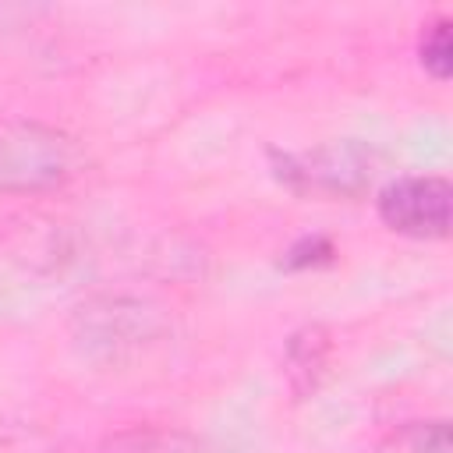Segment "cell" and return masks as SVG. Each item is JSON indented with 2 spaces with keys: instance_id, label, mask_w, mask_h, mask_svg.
<instances>
[{
  "instance_id": "cell-7",
  "label": "cell",
  "mask_w": 453,
  "mask_h": 453,
  "mask_svg": "<svg viewBox=\"0 0 453 453\" xmlns=\"http://www.w3.org/2000/svg\"><path fill=\"white\" fill-rule=\"evenodd\" d=\"M375 453H453V435L449 421L432 418V421H407L393 428Z\"/></svg>"
},
{
  "instance_id": "cell-1",
  "label": "cell",
  "mask_w": 453,
  "mask_h": 453,
  "mask_svg": "<svg viewBox=\"0 0 453 453\" xmlns=\"http://www.w3.org/2000/svg\"><path fill=\"white\" fill-rule=\"evenodd\" d=\"M81 170V145L42 120L0 117V191L35 195L67 184Z\"/></svg>"
},
{
  "instance_id": "cell-4",
  "label": "cell",
  "mask_w": 453,
  "mask_h": 453,
  "mask_svg": "<svg viewBox=\"0 0 453 453\" xmlns=\"http://www.w3.org/2000/svg\"><path fill=\"white\" fill-rule=\"evenodd\" d=\"M78 322H81L85 350L103 354V357H117L124 350H138L142 343H149L156 336L152 311H145L142 304L120 301V297H110V301L81 308Z\"/></svg>"
},
{
  "instance_id": "cell-3",
  "label": "cell",
  "mask_w": 453,
  "mask_h": 453,
  "mask_svg": "<svg viewBox=\"0 0 453 453\" xmlns=\"http://www.w3.org/2000/svg\"><path fill=\"white\" fill-rule=\"evenodd\" d=\"M449 205L453 188L446 177L435 173H403L389 180L375 198V212L386 230L414 241L449 237Z\"/></svg>"
},
{
  "instance_id": "cell-2",
  "label": "cell",
  "mask_w": 453,
  "mask_h": 453,
  "mask_svg": "<svg viewBox=\"0 0 453 453\" xmlns=\"http://www.w3.org/2000/svg\"><path fill=\"white\" fill-rule=\"evenodd\" d=\"M273 173L301 195L347 198L368 188L375 173V152L350 138L304 152H273Z\"/></svg>"
},
{
  "instance_id": "cell-5",
  "label": "cell",
  "mask_w": 453,
  "mask_h": 453,
  "mask_svg": "<svg viewBox=\"0 0 453 453\" xmlns=\"http://www.w3.org/2000/svg\"><path fill=\"white\" fill-rule=\"evenodd\" d=\"M329 354H333V343H329V333L322 326H301L297 333H290L283 368H287V382H290L297 400H304L308 393L319 389L326 365H329Z\"/></svg>"
},
{
  "instance_id": "cell-8",
  "label": "cell",
  "mask_w": 453,
  "mask_h": 453,
  "mask_svg": "<svg viewBox=\"0 0 453 453\" xmlns=\"http://www.w3.org/2000/svg\"><path fill=\"white\" fill-rule=\"evenodd\" d=\"M449 28H453V21L442 14V18L425 25L421 42H418V60H421V67L435 81H446L453 74V39H449Z\"/></svg>"
},
{
  "instance_id": "cell-6",
  "label": "cell",
  "mask_w": 453,
  "mask_h": 453,
  "mask_svg": "<svg viewBox=\"0 0 453 453\" xmlns=\"http://www.w3.org/2000/svg\"><path fill=\"white\" fill-rule=\"evenodd\" d=\"M99 453H202V446L173 428H152V425H134L124 432H113Z\"/></svg>"
},
{
  "instance_id": "cell-9",
  "label": "cell",
  "mask_w": 453,
  "mask_h": 453,
  "mask_svg": "<svg viewBox=\"0 0 453 453\" xmlns=\"http://www.w3.org/2000/svg\"><path fill=\"white\" fill-rule=\"evenodd\" d=\"M333 244L326 241V237H304V241H297L290 251H287V258H283V265L287 269H308V265H322V262H333Z\"/></svg>"
}]
</instances>
